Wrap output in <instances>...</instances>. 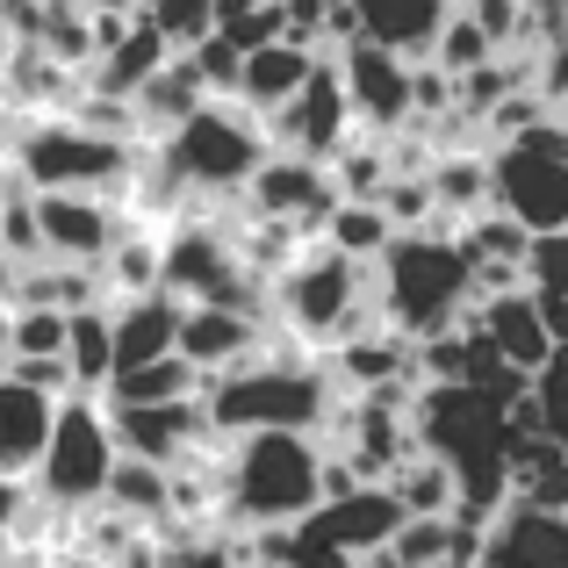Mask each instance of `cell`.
<instances>
[{
	"mask_svg": "<svg viewBox=\"0 0 568 568\" xmlns=\"http://www.w3.org/2000/svg\"><path fill=\"white\" fill-rule=\"evenodd\" d=\"M382 489L396 497L403 518H454V475H446L439 460H425V454H410Z\"/></svg>",
	"mask_w": 568,
	"mask_h": 568,
	"instance_id": "d6a6232c",
	"label": "cell"
},
{
	"mask_svg": "<svg viewBox=\"0 0 568 568\" xmlns=\"http://www.w3.org/2000/svg\"><path fill=\"white\" fill-rule=\"evenodd\" d=\"M8 361H65V310H14Z\"/></svg>",
	"mask_w": 568,
	"mask_h": 568,
	"instance_id": "d590c367",
	"label": "cell"
},
{
	"mask_svg": "<svg viewBox=\"0 0 568 568\" xmlns=\"http://www.w3.org/2000/svg\"><path fill=\"white\" fill-rule=\"evenodd\" d=\"M245 568H274V561H245Z\"/></svg>",
	"mask_w": 568,
	"mask_h": 568,
	"instance_id": "ee69618b",
	"label": "cell"
},
{
	"mask_svg": "<svg viewBox=\"0 0 568 568\" xmlns=\"http://www.w3.org/2000/svg\"><path fill=\"white\" fill-rule=\"evenodd\" d=\"M0 568H14V561H8V547H0Z\"/></svg>",
	"mask_w": 568,
	"mask_h": 568,
	"instance_id": "7bdbcfd3",
	"label": "cell"
},
{
	"mask_svg": "<svg viewBox=\"0 0 568 568\" xmlns=\"http://www.w3.org/2000/svg\"><path fill=\"white\" fill-rule=\"evenodd\" d=\"M260 346H266V317H252V310H209V303H187L181 310V338H173V353H181L202 382L245 367Z\"/></svg>",
	"mask_w": 568,
	"mask_h": 568,
	"instance_id": "2e32d148",
	"label": "cell"
},
{
	"mask_svg": "<svg viewBox=\"0 0 568 568\" xmlns=\"http://www.w3.org/2000/svg\"><path fill=\"white\" fill-rule=\"evenodd\" d=\"M202 417L216 439H245V432H332L338 417V388L324 375L317 353H295L281 346L274 332H266V346L252 353L245 367H231V375H209L202 382Z\"/></svg>",
	"mask_w": 568,
	"mask_h": 568,
	"instance_id": "6da1fadb",
	"label": "cell"
},
{
	"mask_svg": "<svg viewBox=\"0 0 568 568\" xmlns=\"http://www.w3.org/2000/svg\"><path fill=\"white\" fill-rule=\"evenodd\" d=\"M475 568H568V518L532 511V504H504L483 526Z\"/></svg>",
	"mask_w": 568,
	"mask_h": 568,
	"instance_id": "e0dca14e",
	"label": "cell"
},
{
	"mask_svg": "<svg viewBox=\"0 0 568 568\" xmlns=\"http://www.w3.org/2000/svg\"><path fill=\"white\" fill-rule=\"evenodd\" d=\"M388 237H396V223L382 216V202H353V194H338V202L324 209V223H317V245L346 252V260H361V266L382 260Z\"/></svg>",
	"mask_w": 568,
	"mask_h": 568,
	"instance_id": "83f0119b",
	"label": "cell"
},
{
	"mask_svg": "<svg viewBox=\"0 0 568 568\" xmlns=\"http://www.w3.org/2000/svg\"><path fill=\"white\" fill-rule=\"evenodd\" d=\"M425 187H432V209L439 223H468L489 209V152H439L425 166Z\"/></svg>",
	"mask_w": 568,
	"mask_h": 568,
	"instance_id": "4316f807",
	"label": "cell"
},
{
	"mask_svg": "<svg viewBox=\"0 0 568 568\" xmlns=\"http://www.w3.org/2000/svg\"><path fill=\"white\" fill-rule=\"evenodd\" d=\"M460 252H468L475 266V288L497 295V288H526V252H532V231H518L511 216H497V209H483V216L454 223Z\"/></svg>",
	"mask_w": 568,
	"mask_h": 568,
	"instance_id": "44dd1931",
	"label": "cell"
},
{
	"mask_svg": "<svg viewBox=\"0 0 568 568\" xmlns=\"http://www.w3.org/2000/svg\"><path fill=\"white\" fill-rule=\"evenodd\" d=\"M101 410H109L115 454L144 460V468H166V475L223 446L216 432H209L202 403H109V396H101Z\"/></svg>",
	"mask_w": 568,
	"mask_h": 568,
	"instance_id": "9c48e42d",
	"label": "cell"
},
{
	"mask_svg": "<svg viewBox=\"0 0 568 568\" xmlns=\"http://www.w3.org/2000/svg\"><path fill=\"white\" fill-rule=\"evenodd\" d=\"M532 417H540L547 439H561V446H568V338H561L555 353H547L540 375H532Z\"/></svg>",
	"mask_w": 568,
	"mask_h": 568,
	"instance_id": "74e56055",
	"label": "cell"
},
{
	"mask_svg": "<svg viewBox=\"0 0 568 568\" xmlns=\"http://www.w3.org/2000/svg\"><path fill=\"white\" fill-rule=\"evenodd\" d=\"M94 274H101V288H109V303L159 295V231H144V223L123 216V237L109 245V260H101Z\"/></svg>",
	"mask_w": 568,
	"mask_h": 568,
	"instance_id": "f1b7e54d",
	"label": "cell"
},
{
	"mask_svg": "<svg viewBox=\"0 0 568 568\" xmlns=\"http://www.w3.org/2000/svg\"><path fill=\"white\" fill-rule=\"evenodd\" d=\"M252 555H237L223 526H194V532H173V547L159 555V568H245Z\"/></svg>",
	"mask_w": 568,
	"mask_h": 568,
	"instance_id": "8d00e7d4",
	"label": "cell"
},
{
	"mask_svg": "<svg viewBox=\"0 0 568 568\" xmlns=\"http://www.w3.org/2000/svg\"><path fill=\"white\" fill-rule=\"evenodd\" d=\"M101 504H109V518H123V526H138V532H166V526H173V475L115 454Z\"/></svg>",
	"mask_w": 568,
	"mask_h": 568,
	"instance_id": "484cf974",
	"label": "cell"
},
{
	"mask_svg": "<svg viewBox=\"0 0 568 568\" xmlns=\"http://www.w3.org/2000/svg\"><path fill=\"white\" fill-rule=\"evenodd\" d=\"M14 187H22V181H14V159H8V144H0V202H8Z\"/></svg>",
	"mask_w": 568,
	"mask_h": 568,
	"instance_id": "60d3db41",
	"label": "cell"
},
{
	"mask_svg": "<svg viewBox=\"0 0 568 568\" xmlns=\"http://www.w3.org/2000/svg\"><path fill=\"white\" fill-rule=\"evenodd\" d=\"M375 324V281L361 260L332 245H303L274 281H266V332L295 353H332L338 338Z\"/></svg>",
	"mask_w": 568,
	"mask_h": 568,
	"instance_id": "277c9868",
	"label": "cell"
},
{
	"mask_svg": "<svg viewBox=\"0 0 568 568\" xmlns=\"http://www.w3.org/2000/svg\"><path fill=\"white\" fill-rule=\"evenodd\" d=\"M101 396L109 403H194L202 396V375H194L181 353H166V361H144V367H130V375H115Z\"/></svg>",
	"mask_w": 568,
	"mask_h": 568,
	"instance_id": "1f68e13d",
	"label": "cell"
},
{
	"mask_svg": "<svg viewBox=\"0 0 568 568\" xmlns=\"http://www.w3.org/2000/svg\"><path fill=\"white\" fill-rule=\"evenodd\" d=\"M209 101V87H202V72H194V58L187 51H173L166 65L152 72V80L138 87V94H130V115H138V138H166V130H181L194 109H202Z\"/></svg>",
	"mask_w": 568,
	"mask_h": 568,
	"instance_id": "603a6c76",
	"label": "cell"
},
{
	"mask_svg": "<svg viewBox=\"0 0 568 568\" xmlns=\"http://www.w3.org/2000/svg\"><path fill=\"white\" fill-rule=\"evenodd\" d=\"M489 209L532 237L568 231V109H547L489 152Z\"/></svg>",
	"mask_w": 568,
	"mask_h": 568,
	"instance_id": "52a82bcc",
	"label": "cell"
},
{
	"mask_svg": "<svg viewBox=\"0 0 568 568\" xmlns=\"http://www.w3.org/2000/svg\"><path fill=\"white\" fill-rule=\"evenodd\" d=\"M446 14H454V0H361V43L403 58V65H425Z\"/></svg>",
	"mask_w": 568,
	"mask_h": 568,
	"instance_id": "ffe728a7",
	"label": "cell"
},
{
	"mask_svg": "<svg viewBox=\"0 0 568 568\" xmlns=\"http://www.w3.org/2000/svg\"><path fill=\"white\" fill-rule=\"evenodd\" d=\"M338 202L332 187V166H317V159H288V152H266V166L245 181V209L266 223H288V231H310L317 237L324 209Z\"/></svg>",
	"mask_w": 568,
	"mask_h": 568,
	"instance_id": "5bb4252c",
	"label": "cell"
},
{
	"mask_svg": "<svg viewBox=\"0 0 568 568\" xmlns=\"http://www.w3.org/2000/svg\"><path fill=\"white\" fill-rule=\"evenodd\" d=\"M317 518L324 532H332L338 547H346L353 561H367V555H382L388 540H396V526H403V511H396V497H388L382 483H361V489H346V497H332V504H317Z\"/></svg>",
	"mask_w": 568,
	"mask_h": 568,
	"instance_id": "7402d4cb",
	"label": "cell"
},
{
	"mask_svg": "<svg viewBox=\"0 0 568 568\" xmlns=\"http://www.w3.org/2000/svg\"><path fill=\"white\" fill-rule=\"evenodd\" d=\"M29 518H37V497H29L22 475H0V540H22Z\"/></svg>",
	"mask_w": 568,
	"mask_h": 568,
	"instance_id": "ab89813d",
	"label": "cell"
},
{
	"mask_svg": "<svg viewBox=\"0 0 568 568\" xmlns=\"http://www.w3.org/2000/svg\"><path fill=\"white\" fill-rule=\"evenodd\" d=\"M526 295L540 303L547 332H555V346H561V338H568V231L532 237V252H526Z\"/></svg>",
	"mask_w": 568,
	"mask_h": 568,
	"instance_id": "f546056e",
	"label": "cell"
},
{
	"mask_svg": "<svg viewBox=\"0 0 568 568\" xmlns=\"http://www.w3.org/2000/svg\"><path fill=\"white\" fill-rule=\"evenodd\" d=\"M324 504V446L310 432H245L216 454V526L288 532Z\"/></svg>",
	"mask_w": 568,
	"mask_h": 568,
	"instance_id": "7a4b0ae2",
	"label": "cell"
},
{
	"mask_svg": "<svg viewBox=\"0 0 568 568\" xmlns=\"http://www.w3.org/2000/svg\"><path fill=\"white\" fill-rule=\"evenodd\" d=\"M37 209V245L51 266H101L123 237V209L109 194H29Z\"/></svg>",
	"mask_w": 568,
	"mask_h": 568,
	"instance_id": "7c38bea8",
	"label": "cell"
},
{
	"mask_svg": "<svg viewBox=\"0 0 568 568\" xmlns=\"http://www.w3.org/2000/svg\"><path fill=\"white\" fill-rule=\"evenodd\" d=\"M65 375H72L80 396H101V388H109V303L65 317Z\"/></svg>",
	"mask_w": 568,
	"mask_h": 568,
	"instance_id": "4dcf8cb0",
	"label": "cell"
},
{
	"mask_svg": "<svg viewBox=\"0 0 568 568\" xmlns=\"http://www.w3.org/2000/svg\"><path fill=\"white\" fill-rule=\"evenodd\" d=\"M181 295H130V303H109V382L130 375L144 361H166L173 338H181Z\"/></svg>",
	"mask_w": 568,
	"mask_h": 568,
	"instance_id": "ac0fdd59",
	"label": "cell"
},
{
	"mask_svg": "<svg viewBox=\"0 0 568 568\" xmlns=\"http://www.w3.org/2000/svg\"><path fill=\"white\" fill-rule=\"evenodd\" d=\"M115 468V432L101 396H65L51 410V439H43L37 468H29V497L43 511H94Z\"/></svg>",
	"mask_w": 568,
	"mask_h": 568,
	"instance_id": "ba28073f",
	"label": "cell"
},
{
	"mask_svg": "<svg viewBox=\"0 0 568 568\" xmlns=\"http://www.w3.org/2000/svg\"><path fill=\"white\" fill-rule=\"evenodd\" d=\"M8 159L29 194H109V202H123L144 152L87 130L80 115H22L8 138Z\"/></svg>",
	"mask_w": 568,
	"mask_h": 568,
	"instance_id": "5b68a950",
	"label": "cell"
},
{
	"mask_svg": "<svg viewBox=\"0 0 568 568\" xmlns=\"http://www.w3.org/2000/svg\"><path fill=\"white\" fill-rule=\"evenodd\" d=\"M332 65H338V87H346L353 123H367L375 138H403V130L417 123V101H410V72L417 65H403V58H388V51H375V43H361V37H353Z\"/></svg>",
	"mask_w": 568,
	"mask_h": 568,
	"instance_id": "8fae6325",
	"label": "cell"
},
{
	"mask_svg": "<svg viewBox=\"0 0 568 568\" xmlns=\"http://www.w3.org/2000/svg\"><path fill=\"white\" fill-rule=\"evenodd\" d=\"M194 72H202V87H209V101H231L237 94V65H245V51H237V43H223L216 29H209L202 43H194Z\"/></svg>",
	"mask_w": 568,
	"mask_h": 568,
	"instance_id": "f35d334b",
	"label": "cell"
},
{
	"mask_svg": "<svg viewBox=\"0 0 568 568\" xmlns=\"http://www.w3.org/2000/svg\"><path fill=\"white\" fill-rule=\"evenodd\" d=\"M8 295H14V266L0 260V310H8Z\"/></svg>",
	"mask_w": 568,
	"mask_h": 568,
	"instance_id": "b9f144b4",
	"label": "cell"
},
{
	"mask_svg": "<svg viewBox=\"0 0 568 568\" xmlns=\"http://www.w3.org/2000/svg\"><path fill=\"white\" fill-rule=\"evenodd\" d=\"M375 281V324H388L396 338L425 346L439 332H460L475 310V266L460 252V237L446 223H425V231H396L388 252L367 266Z\"/></svg>",
	"mask_w": 568,
	"mask_h": 568,
	"instance_id": "3957f363",
	"label": "cell"
},
{
	"mask_svg": "<svg viewBox=\"0 0 568 568\" xmlns=\"http://www.w3.org/2000/svg\"><path fill=\"white\" fill-rule=\"evenodd\" d=\"M324 65V51L317 43H303V37H274V43H260V51H245V65H237V109H252L266 123V115L281 109V101H295L303 94V80Z\"/></svg>",
	"mask_w": 568,
	"mask_h": 568,
	"instance_id": "d6986e66",
	"label": "cell"
},
{
	"mask_svg": "<svg viewBox=\"0 0 568 568\" xmlns=\"http://www.w3.org/2000/svg\"><path fill=\"white\" fill-rule=\"evenodd\" d=\"M346 138H353V109H346V87H338V65L324 58V65L303 80V94L281 101V109L266 115V144L288 152V159H317V166H332Z\"/></svg>",
	"mask_w": 568,
	"mask_h": 568,
	"instance_id": "30bf717a",
	"label": "cell"
},
{
	"mask_svg": "<svg viewBox=\"0 0 568 568\" xmlns=\"http://www.w3.org/2000/svg\"><path fill=\"white\" fill-rule=\"evenodd\" d=\"M489 58H497V43L483 37V29L468 22V14H446V29H439V43H432V58L425 65H439V72H454V80H468V72H483Z\"/></svg>",
	"mask_w": 568,
	"mask_h": 568,
	"instance_id": "e575fe53",
	"label": "cell"
},
{
	"mask_svg": "<svg viewBox=\"0 0 568 568\" xmlns=\"http://www.w3.org/2000/svg\"><path fill=\"white\" fill-rule=\"evenodd\" d=\"M51 410H58L51 396H37V388L0 375V475H22L29 483L43 439H51Z\"/></svg>",
	"mask_w": 568,
	"mask_h": 568,
	"instance_id": "d4e9b609",
	"label": "cell"
},
{
	"mask_svg": "<svg viewBox=\"0 0 568 568\" xmlns=\"http://www.w3.org/2000/svg\"><path fill=\"white\" fill-rule=\"evenodd\" d=\"M166 58H173V51H166V37H159L152 22H130L123 37H115L109 51L94 58V65H87V94H101V101H130L159 65H166Z\"/></svg>",
	"mask_w": 568,
	"mask_h": 568,
	"instance_id": "cb8c5ba5",
	"label": "cell"
},
{
	"mask_svg": "<svg viewBox=\"0 0 568 568\" xmlns=\"http://www.w3.org/2000/svg\"><path fill=\"white\" fill-rule=\"evenodd\" d=\"M324 375H332L338 396H375V388H417V346L396 338L388 324H367V332L338 338L324 353Z\"/></svg>",
	"mask_w": 568,
	"mask_h": 568,
	"instance_id": "9a60e30c",
	"label": "cell"
},
{
	"mask_svg": "<svg viewBox=\"0 0 568 568\" xmlns=\"http://www.w3.org/2000/svg\"><path fill=\"white\" fill-rule=\"evenodd\" d=\"M266 152H274V144H266V123L252 109H237V101H202L181 130L159 138L152 159L181 181V194L223 202V194H245V181L266 166Z\"/></svg>",
	"mask_w": 568,
	"mask_h": 568,
	"instance_id": "8992f818",
	"label": "cell"
},
{
	"mask_svg": "<svg viewBox=\"0 0 568 568\" xmlns=\"http://www.w3.org/2000/svg\"><path fill=\"white\" fill-rule=\"evenodd\" d=\"M130 8H138V22H152L159 37H166V51H194V43L216 29L209 0H130Z\"/></svg>",
	"mask_w": 568,
	"mask_h": 568,
	"instance_id": "836d02e7",
	"label": "cell"
},
{
	"mask_svg": "<svg viewBox=\"0 0 568 568\" xmlns=\"http://www.w3.org/2000/svg\"><path fill=\"white\" fill-rule=\"evenodd\" d=\"M460 332L475 338L483 353H497L504 367H518V375H540L547 367V353H555V332H547V317H540V303H532L526 288H497V295H475V310H468V324Z\"/></svg>",
	"mask_w": 568,
	"mask_h": 568,
	"instance_id": "4fadbf2b",
	"label": "cell"
}]
</instances>
